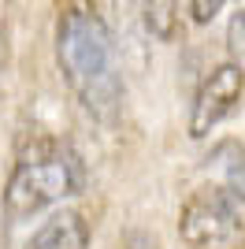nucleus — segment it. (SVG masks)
Wrapping results in <instances>:
<instances>
[{
    "instance_id": "1",
    "label": "nucleus",
    "mask_w": 245,
    "mask_h": 249,
    "mask_svg": "<svg viewBox=\"0 0 245 249\" xmlns=\"http://www.w3.org/2000/svg\"><path fill=\"white\" fill-rule=\"evenodd\" d=\"M56 63H60L63 82L71 86V93L93 119L115 123L122 112V71L115 41L108 22L101 19L97 8L71 4L56 19Z\"/></svg>"
},
{
    "instance_id": "2",
    "label": "nucleus",
    "mask_w": 245,
    "mask_h": 249,
    "mask_svg": "<svg viewBox=\"0 0 245 249\" xmlns=\"http://www.w3.org/2000/svg\"><path fill=\"white\" fill-rule=\"evenodd\" d=\"M82 186H86L82 156L60 138L34 134L15 156V167L0 197V212L8 223H22L41 208L82 194Z\"/></svg>"
},
{
    "instance_id": "3",
    "label": "nucleus",
    "mask_w": 245,
    "mask_h": 249,
    "mask_svg": "<svg viewBox=\"0 0 245 249\" xmlns=\"http://www.w3.org/2000/svg\"><path fill=\"white\" fill-rule=\"evenodd\" d=\"M178 238L190 249H245V212L227 186H197L178 208Z\"/></svg>"
},
{
    "instance_id": "4",
    "label": "nucleus",
    "mask_w": 245,
    "mask_h": 249,
    "mask_svg": "<svg viewBox=\"0 0 245 249\" xmlns=\"http://www.w3.org/2000/svg\"><path fill=\"white\" fill-rule=\"evenodd\" d=\"M245 93V71L242 63L227 60L215 63L204 74V82L197 86V97L190 104V138H208L227 115L234 112V104Z\"/></svg>"
},
{
    "instance_id": "5",
    "label": "nucleus",
    "mask_w": 245,
    "mask_h": 249,
    "mask_svg": "<svg viewBox=\"0 0 245 249\" xmlns=\"http://www.w3.org/2000/svg\"><path fill=\"white\" fill-rule=\"evenodd\" d=\"M26 249H89V223H86L82 212L63 208L34 231Z\"/></svg>"
},
{
    "instance_id": "6",
    "label": "nucleus",
    "mask_w": 245,
    "mask_h": 249,
    "mask_svg": "<svg viewBox=\"0 0 245 249\" xmlns=\"http://www.w3.org/2000/svg\"><path fill=\"white\" fill-rule=\"evenodd\" d=\"M171 11H178L175 8V4H149V8H145V22H149V30L156 34V37H171L175 34V15Z\"/></svg>"
},
{
    "instance_id": "7",
    "label": "nucleus",
    "mask_w": 245,
    "mask_h": 249,
    "mask_svg": "<svg viewBox=\"0 0 245 249\" xmlns=\"http://www.w3.org/2000/svg\"><path fill=\"white\" fill-rule=\"evenodd\" d=\"M227 49L234 56H245V8H238L227 22Z\"/></svg>"
},
{
    "instance_id": "8",
    "label": "nucleus",
    "mask_w": 245,
    "mask_h": 249,
    "mask_svg": "<svg viewBox=\"0 0 245 249\" xmlns=\"http://www.w3.org/2000/svg\"><path fill=\"white\" fill-rule=\"evenodd\" d=\"M227 194L245 208V160H238V164L227 171Z\"/></svg>"
},
{
    "instance_id": "9",
    "label": "nucleus",
    "mask_w": 245,
    "mask_h": 249,
    "mask_svg": "<svg viewBox=\"0 0 245 249\" xmlns=\"http://www.w3.org/2000/svg\"><path fill=\"white\" fill-rule=\"evenodd\" d=\"M186 11L193 15V22H208V19H215L219 0H190V4H186Z\"/></svg>"
},
{
    "instance_id": "10",
    "label": "nucleus",
    "mask_w": 245,
    "mask_h": 249,
    "mask_svg": "<svg viewBox=\"0 0 245 249\" xmlns=\"http://www.w3.org/2000/svg\"><path fill=\"white\" fill-rule=\"evenodd\" d=\"M134 249H160L156 242H149L145 234H134Z\"/></svg>"
},
{
    "instance_id": "11",
    "label": "nucleus",
    "mask_w": 245,
    "mask_h": 249,
    "mask_svg": "<svg viewBox=\"0 0 245 249\" xmlns=\"http://www.w3.org/2000/svg\"><path fill=\"white\" fill-rule=\"evenodd\" d=\"M0 63H4V30H0Z\"/></svg>"
}]
</instances>
